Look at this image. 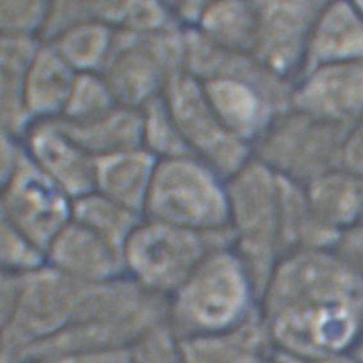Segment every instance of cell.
Listing matches in <instances>:
<instances>
[{
  "label": "cell",
  "instance_id": "cell-1",
  "mask_svg": "<svg viewBox=\"0 0 363 363\" xmlns=\"http://www.w3.org/2000/svg\"><path fill=\"white\" fill-rule=\"evenodd\" d=\"M350 128L296 109L283 112L258 139V161L291 182H315L343 169L344 143Z\"/></svg>",
  "mask_w": 363,
  "mask_h": 363
},
{
  "label": "cell",
  "instance_id": "cell-2",
  "mask_svg": "<svg viewBox=\"0 0 363 363\" xmlns=\"http://www.w3.org/2000/svg\"><path fill=\"white\" fill-rule=\"evenodd\" d=\"M325 4L280 1L257 4V36L253 54L276 74L302 69L311 36Z\"/></svg>",
  "mask_w": 363,
  "mask_h": 363
},
{
  "label": "cell",
  "instance_id": "cell-3",
  "mask_svg": "<svg viewBox=\"0 0 363 363\" xmlns=\"http://www.w3.org/2000/svg\"><path fill=\"white\" fill-rule=\"evenodd\" d=\"M182 86V113L172 116L184 142L222 177H233L248 163L247 144L236 138L217 117L202 82L193 77L177 81Z\"/></svg>",
  "mask_w": 363,
  "mask_h": 363
},
{
  "label": "cell",
  "instance_id": "cell-4",
  "mask_svg": "<svg viewBox=\"0 0 363 363\" xmlns=\"http://www.w3.org/2000/svg\"><path fill=\"white\" fill-rule=\"evenodd\" d=\"M220 177L207 163L176 157L155 164L152 177L157 208L188 221L215 218L225 207Z\"/></svg>",
  "mask_w": 363,
  "mask_h": 363
},
{
  "label": "cell",
  "instance_id": "cell-5",
  "mask_svg": "<svg viewBox=\"0 0 363 363\" xmlns=\"http://www.w3.org/2000/svg\"><path fill=\"white\" fill-rule=\"evenodd\" d=\"M296 111L353 128L363 118V63H333L302 76L293 90Z\"/></svg>",
  "mask_w": 363,
  "mask_h": 363
},
{
  "label": "cell",
  "instance_id": "cell-6",
  "mask_svg": "<svg viewBox=\"0 0 363 363\" xmlns=\"http://www.w3.org/2000/svg\"><path fill=\"white\" fill-rule=\"evenodd\" d=\"M202 85L217 117L244 143L258 140L279 116L275 101L248 81L215 77Z\"/></svg>",
  "mask_w": 363,
  "mask_h": 363
},
{
  "label": "cell",
  "instance_id": "cell-7",
  "mask_svg": "<svg viewBox=\"0 0 363 363\" xmlns=\"http://www.w3.org/2000/svg\"><path fill=\"white\" fill-rule=\"evenodd\" d=\"M333 63H363V16L354 4H325L311 36L302 76Z\"/></svg>",
  "mask_w": 363,
  "mask_h": 363
},
{
  "label": "cell",
  "instance_id": "cell-8",
  "mask_svg": "<svg viewBox=\"0 0 363 363\" xmlns=\"http://www.w3.org/2000/svg\"><path fill=\"white\" fill-rule=\"evenodd\" d=\"M206 38L218 47L247 53L256 45L257 4L221 3L203 13Z\"/></svg>",
  "mask_w": 363,
  "mask_h": 363
},
{
  "label": "cell",
  "instance_id": "cell-9",
  "mask_svg": "<svg viewBox=\"0 0 363 363\" xmlns=\"http://www.w3.org/2000/svg\"><path fill=\"white\" fill-rule=\"evenodd\" d=\"M49 176L43 175L35 171L34 177L22 179L26 186L21 189L20 195L13 194L14 198H21L22 202L13 201V212H17L23 223L39 228H55L57 218L60 217L65 207L63 195L58 193V186L53 182L48 184Z\"/></svg>",
  "mask_w": 363,
  "mask_h": 363
},
{
  "label": "cell",
  "instance_id": "cell-10",
  "mask_svg": "<svg viewBox=\"0 0 363 363\" xmlns=\"http://www.w3.org/2000/svg\"><path fill=\"white\" fill-rule=\"evenodd\" d=\"M242 294V281L235 269L220 264L202 277L195 293V306L209 321L223 320L234 310Z\"/></svg>",
  "mask_w": 363,
  "mask_h": 363
},
{
  "label": "cell",
  "instance_id": "cell-11",
  "mask_svg": "<svg viewBox=\"0 0 363 363\" xmlns=\"http://www.w3.org/2000/svg\"><path fill=\"white\" fill-rule=\"evenodd\" d=\"M342 169L363 179V118L350 128L345 139Z\"/></svg>",
  "mask_w": 363,
  "mask_h": 363
},
{
  "label": "cell",
  "instance_id": "cell-12",
  "mask_svg": "<svg viewBox=\"0 0 363 363\" xmlns=\"http://www.w3.org/2000/svg\"><path fill=\"white\" fill-rule=\"evenodd\" d=\"M350 333V323L342 313H330L318 323V334L323 342L340 343Z\"/></svg>",
  "mask_w": 363,
  "mask_h": 363
},
{
  "label": "cell",
  "instance_id": "cell-13",
  "mask_svg": "<svg viewBox=\"0 0 363 363\" xmlns=\"http://www.w3.org/2000/svg\"><path fill=\"white\" fill-rule=\"evenodd\" d=\"M354 6H356L357 9H358L363 16V1H357V3H354Z\"/></svg>",
  "mask_w": 363,
  "mask_h": 363
}]
</instances>
